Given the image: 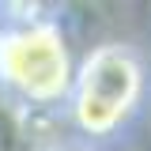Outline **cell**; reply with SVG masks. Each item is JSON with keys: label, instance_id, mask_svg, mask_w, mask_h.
I'll list each match as a JSON object with an SVG mask.
<instances>
[{"label": "cell", "instance_id": "6da1fadb", "mask_svg": "<svg viewBox=\"0 0 151 151\" xmlns=\"http://www.w3.org/2000/svg\"><path fill=\"white\" fill-rule=\"evenodd\" d=\"M0 19V102L23 121L64 113L79 53L60 15L42 4H4Z\"/></svg>", "mask_w": 151, "mask_h": 151}, {"label": "cell", "instance_id": "3957f363", "mask_svg": "<svg viewBox=\"0 0 151 151\" xmlns=\"http://www.w3.org/2000/svg\"><path fill=\"white\" fill-rule=\"evenodd\" d=\"M19 136H23V125H19V117L4 102H0V151H12L19 144Z\"/></svg>", "mask_w": 151, "mask_h": 151}, {"label": "cell", "instance_id": "7a4b0ae2", "mask_svg": "<svg viewBox=\"0 0 151 151\" xmlns=\"http://www.w3.org/2000/svg\"><path fill=\"white\" fill-rule=\"evenodd\" d=\"M147 94H151L147 60L132 42L110 38V42L87 45L79 53L76 87L64 106L68 129L76 140L102 147L106 140H117L140 117Z\"/></svg>", "mask_w": 151, "mask_h": 151}, {"label": "cell", "instance_id": "277c9868", "mask_svg": "<svg viewBox=\"0 0 151 151\" xmlns=\"http://www.w3.org/2000/svg\"><path fill=\"white\" fill-rule=\"evenodd\" d=\"M34 151H102V147H94V144H83V140L68 136V140H60V144H49V147H34Z\"/></svg>", "mask_w": 151, "mask_h": 151}]
</instances>
